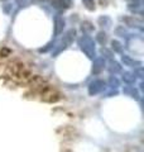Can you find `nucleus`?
<instances>
[{"mask_svg":"<svg viewBox=\"0 0 144 152\" xmlns=\"http://www.w3.org/2000/svg\"><path fill=\"white\" fill-rule=\"evenodd\" d=\"M9 74H10L14 79L19 80V81L27 83L33 77L32 71L27 67V65L22 62H13L9 65Z\"/></svg>","mask_w":144,"mask_h":152,"instance_id":"nucleus-1","label":"nucleus"}]
</instances>
